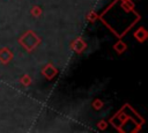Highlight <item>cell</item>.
I'll list each match as a JSON object with an SVG mask.
<instances>
[]
</instances>
